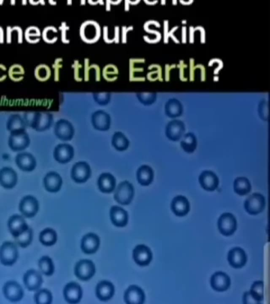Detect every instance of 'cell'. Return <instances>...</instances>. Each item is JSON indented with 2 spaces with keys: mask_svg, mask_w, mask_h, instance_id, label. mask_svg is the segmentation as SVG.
<instances>
[{
  "mask_svg": "<svg viewBox=\"0 0 270 304\" xmlns=\"http://www.w3.org/2000/svg\"><path fill=\"white\" fill-rule=\"evenodd\" d=\"M39 240L44 246H51L55 245L57 240L56 232L51 228L44 229L40 234Z\"/></svg>",
  "mask_w": 270,
  "mask_h": 304,
  "instance_id": "d6a6232c",
  "label": "cell"
},
{
  "mask_svg": "<svg viewBox=\"0 0 270 304\" xmlns=\"http://www.w3.org/2000/svg\"><path fill=\"white\" fill-rule=\"evenodd\" d=\"M95 101L101 105H106L110 101V94L107 93L95 94L94 95Z\"/></svg>",
  "mask_w": 270,
  "mask_h": 304,
  "instance_id": "bcb514c9",
  "label": "cell"
},
{
  "mask_svg": "<svg viewBox=\"0 0 270 304\" xmlns=\"http://www.w3.org/2000/svg\"><path fill=\"white\" fill-rule=\"evenodd\" d=\"M228 259L230 265L235 268H241L245 266L247 262V256L245 250L240 247L230 250Z\"/></svg>",
  "mask_w": 270,
  "mask_h": 304,
  "instance_id": "9a60e30c",
  "label": "cell"
},
{
  "mask_svg": "<svg viewBox=\"0 0 270 304\" xmlns=\"http://www.w3.org/2000/svg\"><path fill=\"white\" fill-rule=\"evenodd\" d=\"M185 131V125L179 120L170 121L166 128V135L171 140L177 141L181 139Z\"/></svg>",
  "mask_w": 270,
  "mask_h": 304,
  "instance_id": "7402d4cb",
  "label": "cell"
},
{
  "mask_svg": "<svg viewBox=\"0 0 270 304\" xmlns=\"http://www.w3.org/2000/svg\"><path fill=\"white\" fill-rule=\"evenodd\" d=\"M7 68L2 64H0V82L4 81L7 77Z\"/></svg>",
  "mask_w": 270,
  "mask_h": 304,
  "instance_id": "681fc988",
  "label": "cell"
},
{
  "mask_svg": "<svg viewBox=\"0 0 270 304\" xmlns=\"http://www.w3.org/2000/svg\"><path fill=\"white\" fill-rule=\"evenodd\" d=\"M4 30L1 26H0V43H3L4 41Z\"/></svg>",
  "mask_w": 270,
  "mask_h": 304,
  "instance_id": "f907efd6",
  "label": "cell"
},
{
  "mask_svg": "<svg viewBox=\"0 0 270 304\" xmlns=\"http://www.w3.org/2000/svg\"><path fill=\"white\" fill-rule=\"evenodd\" d=\"M54 157L61 163H66L70 161L74 156V149L73 147L67 144L57 146L53 153Z\"/></svg>",
  "mask_w": 270,
  "mask_h": 304,
  "instance_id": "2e32d148",
  "label": "cell"
},
{
  "mask_svg": "<svg viewBox=\"0 0 270 304\" xmlns=\"http://www.w3.org/2000/svg\"><path fill=\"white\" fill-rule=\"evenodd\" d=\"M41 31L35 25H31L27 28L24 32V37L27 41L35 43L40 40Z\"/></svg>",
  "mask_w": 270,
  "mask_h": 304,
  "instance_id": "74e56055",
  "label": "cell"
},
{
  "mask_svg": "<svg viewBox=\"0 0 270 304\" xmlns=\"http://www.w3.org/2000/svg\"><path fill=\"white\" fill-rule=\"evenodd\" d=\"M137 97L140 102L145 105L151 104L154 103L156 100L155 94H138Z\"/></svg>",
  "mask_w": 270,
  "mask_h": 304,
  "instance_id": "f6af8a7d",
  "label": "cell"
},
{
  "mask_svg": "<svg viewBox=\"0 0 270 304\" xmlns=\"http://www.w3.org/2000/svg\"><path fill=\"white\" fill-rule=\"evenodd\" d=\"M199 181L204 189L210 191L217 189L219 183L218 176L213 172L208 170L201 173L199 176Z\"/></svg>",
  "mask_w": 270,
  "mask_h": 304,
  "instance_id": "e0dca14e",
  "label": "cell"
},
{
  "mask_svg": "<svg viewBox=\"0 0 270 304\" xmlns=\"http://www.w3.org/2000/svg\"><path fill=\"white\" fill-rule=\"evenodd\" d=\"M64 295L65 299L68 303L77 304L82 298L83 291L78 284L71 282L65 286Z\"/></svg>",
  "mask_w": 270,
  "mask_h": 304,
  "instance_id": "4fadbf2b",
  "label": "cell"
},
{
  "mask_svg": "<svg viewBox=\"0 0 270 304\" xmlns=\"http://www.w3.org/2000/svg\"><path fill=\"white\" fill-rule=\"evenodd\" d=\"M15 162L22 171L31 172L34 170L37 165L34 156L30 153H22L18 154L15 158Z\"/></svg>",
  "mask_w": 270,
  "mask_h": 304,
  "instance_id": "cb8c5ba5",
  "label": "cell"
},
{
  "mask_svg": "<svg viewBox=\"0 0 270 304\" xmlns=\"http://www.w3.org/2000/svg\"><path fill=\"white\" fill-rule=\"evenodd\" d=\"M152 253L150 249L143 245H140L133 251V258L135 262L140 266L148 265L152 260Z\"/></svg>",
  "mask_w": 270,
  "mask_h": 304,
  "instance_id": "30bf717a",
  "label": "cell"
},
{
  "mask_svg": "<svg viewBox=\"0 0 270 304\" xmlns=\"http://www.w3.org/2000/svg\"><path fill=\"white\" fill-rule=\"evenodd\" d=\"M34 74L39 81L44 82L50 78L51 70L48 65L41 64L35 68Z\"/></svg>",
  "mask_w": 270,
  "mask_h": 304,
  "instance_id": "ab89813d",
  "label": "cell"
},
{
  "mask_svg": "<svg viewBox=\"0 0 270 304\" xmlns=\"http://www.w3.org/2000/svg\"><path fill=\"white\" fill-rule=\"evenodd\" d=\"M91 168L85 162L76 163L72 168L71 177L77 183L86 182L91 175Z\"/></svg>",
  "mask_w": 270,
  "mask_h": 304,
  "instance_id": "ba28073f",
  "label": "cell"
},
{
  "mask_svg": "<svg viewBox=\"0 0 270 304\" xmlns=\"http://www.w3.org/2000/svg\"><path fill=\"white\" fill-rule=\"evenodd\" d=\"M111 220L113 224L119 227H124L127 225L129 215L127 211L119 206H113L110 212Z\"/></svg>",
  "mask_w": 270,
  "mask_h": 304,
  "instance_id": "484cf974",
  "label": "cell"
},
{
  "mask_svg": "<svg viewBox=\"0 0 270 304\" xmlns=\"http://www.w3.org/2000/svg\"><path fill=\"white\" fill-rule=\"evenodd\" d=\"M30 143L28 134L25 131L11 132L8 145L13 151H22L29 147Z\"/></svg>",
  "mask_w": 270,
  "mask_h": 304,
  "instance_id": "3957f363",
  "label": "cell"
},
{
  "mask_svg": "<svg viewBox=\"0 0 270 304\" xmlns=\"http://www.w3.org/2000/svg\"><path fill=\"white\" fill-rule=\"evenodd\" d=\"M137 178L138 182L143 186L149 185L154 178V171L149 166L143 165L141 166L137 172Z\"/></svg>",
  "mask_w": 270,
  "mask_h": 304,
  "instance_id": "f546056e",
  "label": "cell"
},
{
  "mask_svg": "<svg viewBox=\"0 0 270 304\" xmlns=\"http://www.w3.org/2000/svg\"><path fill=\"white\" fill-rule=\"evenodd\" d=\"M165 111L166 114L170 117H177L182 113V105L179 101L176 99H170L166 104Z\"/></svg>",
  "mask_w": 270,
  "mask_h": 304,
  "instance_id": "836d02e7",
  "label": "cell"
},
{
  "mask_svg": "<svg viewBox=\"0 0 270 304\" xmlns=\"http://www.w3.org/2000/svg\"><path fill=\"white\" fill-rule=\"evenodd\" d=\"M171 209L176 216L183 217L190 211V203L185 196L178 195L173 199L171 203Z\"/></svg>",
  "mask_w": 270,
  "mask_h": 304,
  "instance_id": "ffe728a7",
  "label": "cell"
},
{
  "mask_svg": "<svg viewBox=\"0 0 270 304\" xmlns=\"http://www.w3.org/2000/svg\"><path fill=\"white\" fill-rule=\"evenodd\" d=\"M62 184L60 175L55 172H50L44 178L45 188L50 192L59 191Z\"/></svg>",
  "mask_w": 270,
  "mask_h": 304,
  "instance_id": "d4e9b609",
  "label": "cell"
},
{
  "mask_svg": "<svg viewBox=\"0 0 270 304\" xmlns=\"http://www.w3.org/2000/svg\"><path fill=\"white\" fill-rule=\"evenodd\" d=\"M7 74L13 81L20 82L24 77L25 69L21 65L14 64L9 67Z\"/></svg>",
  "mask_w": 270,
  "mask_h": 304,
  "instance_id": "d590c367",
  "label": "cell"
},
{
  "mask_svg": "<svg viewBox=\"0 0 270 304\" xmlns=\"http://www.w3.org/2000/svg\"><path fill=\"white\" fill-rule=\"evenodd\" d=\"M56 136L61 140L69 141L73 139L75 130L72 124L65 120H61L55 125Z\"/></svg>",
  "mask_w": 270,
  "mask_h": 304,
  "instance_id": "8fae6325",
  "label": "cell"
},
{
  "mask_svg": "<svg viewBox=\"0 0 270 304\" xmlns=\"http://www.w3.org/2000/svg\"><path fill=\"white\" fill-rule=\"evenodd\" d=\"M95 272V266L91 261H80L77 263L75 267V275L82 281H86L91 279Z\"/></svg>",
  "mask_w": 270,
  "mask_h": 304,
  "instance_id": "8992f818",
  "label": "cell"
},
{
  "mask_svg": "<svg viewBox=\"0 0 270 304\" xmlns=\"http://www.w3.org/2000/svg\"><path fill=\"white\" fill-rule=\"evenodd\" d=\"M234 190L240 195L248 194L251 190V185L248 178L246 177H237L234 182Z\"/></svg>",
  "mask_w": 270,
  "mask_h": 304,
  "instance_id": "1f68e13d",
  "label": "cell"
},
{
  "mask_svg": "<svg viewBox=\"0 0 270 304\" xmlns=\"http://www.w3.org/2000/svg\"><path fill=\"white\" fill-rule=\"evenodd\" d=\"M34 300L38 304H49L52 301V294L47 290H42L35 293Z\"/></svg>",
  "mask_w": 270,
  "mask_h": 304,
  "instance_id": "ee69618b",
  "label": "cell"
},
{
  "mask_svg": "<svg viewBox=\"0 0 270 304\" xmlns=\"http://www.w3.org/2000/svg\"><path fill=\"white\" fill-rule=\"evenodd\" d=\"M114 293V286L110 282L102 281L97 286V297L102 301H106L111 299L113 297Z\"/></svg>",
  "mask_w": 270,
  "mask_h": 304,
  "instance_id": "83f0119b",
  "label": "cell"
},
{
  "mask_svg": "<svg viewBox=\"0 0 270 304\" xmlns=\"http://www.w3.org/2000/svg\"><path fill=\"white\" fill-rule=\"evenodd\" d=\"M92 123L94 128L97 130L107 131L110 128L111 118L106 112L98 111L93 115Z\"/></svg>",
  "mask_w": 270,
  "mask_h": 304,
  "instance_id": "4316f807",
  "label": "cell"
},
{
  "mask_svg": "<svg viewBox=\"0 0 270 304\" xmlns=\"http://www.w3.org/2000/svg\"><path fill=\"white\" fill-rule=\"evenodd\" d=\"M259 112L260 117L264 120L268 118V105L266 101L264 100L260 103Z\"/></svg>",
  "mask_w": 270,
  "mask_h": 304,
  "instance_id": "7dc6e473",
  "label": "cell"
},
{
  "mask_svg": "<svg viewBox=\"0 0 270 304\" xmlns=\"http://www.w3.org/2000/svg\"><path fill=\"white\" fill-rule=\"evenodd\" d=\"M3 292L5 297L12 302L20 301L23 297L24 292L21 286L13 281L8 282L4 286Z\"/></svg>",
  "mask_w": 270,
  "mask_h": 304,
  "instance_id": "9c48e42d",
  "label": "cell"
},
{
  "mask_svg": "<svg viewBox=\"0 0 270 304\" xmlns=\"http://www.w3.org/2000/svg\"><path fill=\"white\" fill-rule=\"evenodd\" d=\"M181 145L187 153H192L197 147V140L192 133H188L183 137Z\"/></svg>",
  "mask_w": 270,
  "mask_h": 304,
  "instance_id": "8d00e7d4",
  "label": "cell"
},
{
  "mask_svg": "<svg viewBox=\"0 0 270 304\" xmlns=\"http://www.w3.org/2000/svg\"><path fill=\"white\" fill-rule=\"evenodd\" d=\"M25 124L19 116H13L7 124V129L11 132L25 131Z\"/></svg>",
  "mask_w": 270,
  "mask_h": 304,
  "instance_id": "7bdbcfd3",
  "label": "cell"
},
{
  "mask_svg": "<svg viewBox=\"0 0 270 304\" xmlns=\"http://www.w3.org/2000/svg\"><path fill=\"white\" fill-rule=\"evenodd\" d=\"M112 145L119 151H124L129 147L130 142L123 133L120 132L114 134L112 139Z\"/></svg>",
  "mask_w": 270,
  "mask_h": 304,
  "instance_id": "e575fe53",
  "label": "cell"
},
{
  "mask_svg": "<svg viewBox=\"0 0 270 304\" xmlns=\"http://www.w3.org/2000/svg\"><path fill=\"white\" fill-rule=\"evenodd\" d=\"M39 266L42 273L47 276H51L55 271L52 259L48 256H43L40 259Z\"/></svg>",
  "mask_w": 270,
  "mask_h": 304,
  "instance_id": "f35d334b",
  "label": "cell"
},
{
  "mask_svg": "<svg viewBox=\"0 0 270 304\" xmlns=\"http://www.w3.org/2000/svg\"><path fill=\"white\" fill-rule=\"evenodd\" d=\"M218 228L223 235H232L237 228V221L235 217L230 213L223 214L218 220Z\"/></svg>",
  "mask_w": 270,
  "mask_h": 304,
  "instance_id": "5b68a950",
  "label": "cell"
},
{
  "mask_svg": "<svg viewBox=\"0 0 270 304\" xmlns=\"http://www.w3.org/2000/svg\"><path fill=\"white\" fill-rule=\"evenodd\" d=\"M33 239V232L28 228L19 236L15 238L16 243L22 248L28 247L31 243Z\"/></svg>",
  "mask_w": 270,
  "mask_h": 304,
  "instance_id": "b9f144b4",
  "label": "cell"
},
{
  "mask_svg": "<svg viewBox=\"0 0 270 304\" xmlns=\"http://www.w3.org/2000/svg\"><path fill=\"white\" fill-rule=\"evenodd\" d=\"M23 281L27 289L31 291H37L43 282L40 274L33 270L27 272L23 277Z\"/></svg>",
  "mask_w": 270,
  "mask_h": 304,
  "instance_id": "ac0fdd59",
  "label": "cell"
},
{
  "mask_svg": "<svg viewBox=\"0 0 270 304\" xmlns=\"http://www.w3.org/2000/svg\"><path fill=\"white\" fill-rule=\"evenodd\" d=\"M134 195L133 185L127 181L121 183L116 190L114 198L122 205H128L132 201Z\"/></svg>",
  "mask_w": 270,
  "mask_h": 304,
  "instance_id": "6da1fadb",
  "label": "cell"
},
{
  "mask_svg": "<svg viewBox=\"0 0 270 304\" xmlns=\"http://www.w3.org/2000/svg\"><path fill=\"white\" fill-rule=\"evenodd\" d=\"M8 227L11 234L15 238L29 228L24 218L20 215H14L9 219Z\"/></svg>",
  "mask_w": 270,
  "mask_h": 304,
  "instance_id": "44dd1931",
  "label": "cell"
},
{
  "mask_svg": "<svg viewBox=\"0 0 270 304\" xmlns=\"http://www.w3.org/2000/svg\"><path fill=\"white\" fill-rule=\"evenodd\" d=\"M243 300H244V303L246 304H260V302L256 301L253 297H252L251 294L249 292L245 293Z\"/></svg>",
  "mask_w": 270,
  "mask_h": 304,
  "instance_id": "c3c4849f",
  "label": "cell"
},
{
  "mask_svg": "<svg viewBox=\"0 0 270 304\" xmlns=\"http://www.w3.org/2000/svg\"><path fill=\"white\" fill-rule=\"evenodd\" d=\"M19 253L16 246L11 242H5L0 248V261L4 266H12L17 261Z\"/></svg>",
  "mask_w": 270,
  "mask_h": 304,
  "instance_id": "7a4b0ae2",
  "label": "cell"
},
{
  "mask_svg": "<svg viewBox=\"0 0 270 304\" xmlns=\"http://www.w3.org/2000/svg\"><path fill=\"white\" fill-rule=\"evenodd\" d=\"M52 123V116L49 114H44L36 116L31 127L37 131H43L48 129Z\"/></svg>",
  "mask_w": 270,
  "mask_h": 304,
  "instance_id": "4dcf8cb0",
  "label": "cell"
},
{
  "mask_svg": "<svg viewBox=\"0 0 270 304\" xmlns=\"http://www.w3.org/2000/svg\"><path fill=\"white\" fill-rule=\"evenodd\" d=\"M124 300L128 304H141L145 300V293L138 286L132 285L126 291Z\"/></svg>",
  "mask_w": 270,
  "mask_h": 304,
  "instance_id": "7c38bea8",
  "label": "cell"
},
{
  "mask_svg": "<svg viewBox=\"0 0 270 304\" xmlns=\"http://www.w3.org/2000/svg\"><path fill=\"white\" fill-rule=\"evenodd\" d=\"M39 204L37 199L31 195L25 196L20 202L19 209L23 215L27 218H32L37 213Z\"/></svg>",
  "mask_w": 270,
  "mask_h": 304,
  "instance_id": "52a82bcc",
  "label": "cell"
},
{
  "mask_svg": "<svg viewBox=\"0 0 270 304\" xmlns=\"http://www.w3.org/2000/svg\"><path fill=\"white\" fill-rule=\"evenodd\" d=\"M99 189L104 193L113 192L116 186V179L114 176L109 173L102 174L98 180Z\"/></svg>",
  "mask_w": 270,
  "mask_h": 304,
  "instance_id": "f1b7e54d",
  "label": "cell"
},
{
  "mask_svg": "<svg viewBox=\"0 0 270 304\" xmlns=\"http://www.w3.org/2000/svg\"><path fill=\"white\" fill-rule=\"evenodd\" d=\"M266 206V200L262 194L255 193L247 199L245 203L246 211L250 214L256 215L264 211Z\"/></svg>",
  "mask_w": 270,
  "mask_h": 304,
  "instance_id": "277c9868",
  "label": "cell"
},
{
  "mask_svg": "<svg viewBox=\"0 0 270 304\" xmlns=\"http://www.w3.org/2000/svg\"><path fill=\"white\" fill-rule=\"evenodd\" d=\"M17 181V175L13 169L5 167L0 170V184L4 188H13Z\"/></svg>",
  "mask_w": 270,
  "mask_h": 304,
  "instance_id": "d6986e66",
  "label": "cell"
},
{
  "mask_svg": "<svg viewBox=\"0 0 270 304\" xmlns=\"http://www.w3.org/2000/svg\"><path fill=\"white\" fill-rule=\"evenodd\" d=\"M100 245V238L94 234L90 233L83 238L81 247L84 253L93 254L97 251Z\"/></svg>",
  "mask_w": 270,
  "mask_h": 304,
  "instance_id": "603a6c76",
  "label": "cell"
},
{
  "mask_svg": "<svg viewBox=\"0 0 270 304\" xmlns=\"http://www.w3.org/2000/svg\"><path fill=\"white\" fill-rule=\"evenodd\" d=\"M211 285L212 289L217 292L227 291L231 285L229 276L223 272L215 273L211 277Z\"/></svg>",
  "mask_w": 270,
  "mask_h": 304,
  "instance_id": "5bb4252c",
  "label": "cell"
},
{
  "mask_svg": "<svg viewBox=\"0 0 270 304\" xmlns=\"http://www.w3.org/2000/svg\"><path fill=\"white\" fill-rule=\"evenodd\" d=\"M250 294L256 301L260 302L264 298V284L262 281L255 282L251 286Z\"/></svg>",
  "mask_w": 270,
  "mask_h": 304,
  "instance_id": "60d3db41",
  "label": "cell"
}]
</instances>
